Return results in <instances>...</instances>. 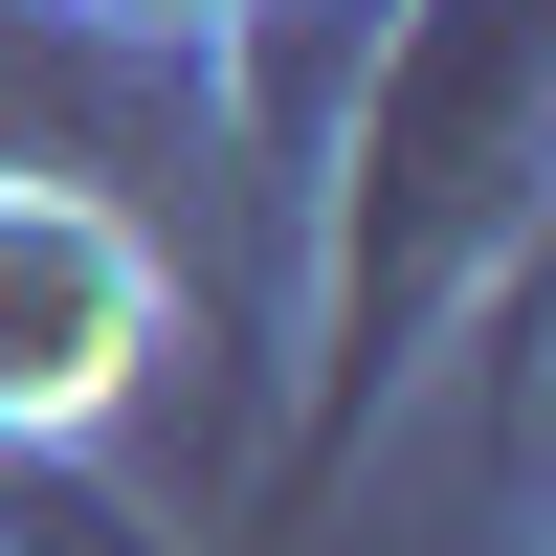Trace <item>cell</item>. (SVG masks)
<instances>
[{
	"instance_id": "6da1fadb",
	"label": "cell",
	"mask_w": 556,
	"mask_h": 556,
	"mask_svg": "<svg viewBox=\"0 0 556 556\" xmlns=\"http://www.w3.org/2000/svg\"><path fill=\"white\" fill-rule=\"evenodd\" d=\"M356 178H379V245H356L334 424L401 379L424 290H445V267H490V245H513V201H534V0H445V23L379 67V112H356Z\"/></svg>"
},
{
	"instance_id": "7a4b0ae2",
	"label": "cell",
	"mask_w": 556,
	"mask_h": 556,
	"mask_svg": "<svg viewBox=\"0 0 556 556\" xmlns=\"http://www.w3.org/2000/svg\"><path fill=\"white\" fill-rule=\"evenodd\" d=\"M156 356V245L89 178H0V424H89Z\"/></svg>"
}]
</instances>
